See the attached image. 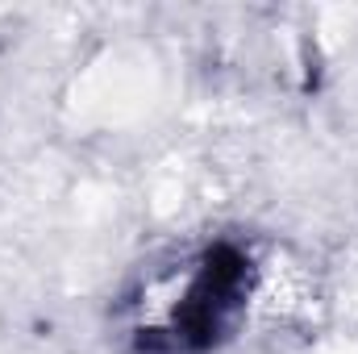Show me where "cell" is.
Wrapping results in <instances>:
<instances>
[{
  "label": "cell",
  "instance_id": "6da1fadb",
  "mask_svg": "<svg viewBox=\"0 0 358 354\" xmlns=\"http://www.w3.org/2000/svg\"><path fill=\"white\" fill-rule=\"evenodd\" d=\"M250 279H255V267L238 246L221 242V246L204 250L196 267L183 275V288L171 296L163 321L138 334L142 354L213 351L242 317L246 296H250Z\"/></svg>",
  "mask_w": 358,
  "mask_h": 354
}]
</instances>
